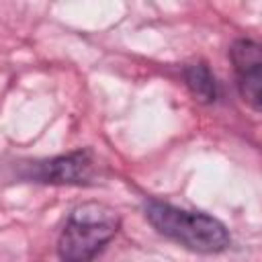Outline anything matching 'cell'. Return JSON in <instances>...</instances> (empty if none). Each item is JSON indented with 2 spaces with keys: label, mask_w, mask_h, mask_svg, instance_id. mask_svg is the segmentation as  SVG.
Instances as JSON below:
<instances>
[{
  "label": "cell",
  "mask_w": 262,
  "mask_h": 262,
  "mask_svg": "<svg viewBox=\"0 0 262 262\" xmlns=\"http://www.w3.org/2000/svg\"><path fill=\"white\" fill-rule=\"evenodd\" d=\"M143 213L158 233L180 244L190 252L219 254L231 244L227 227L219 219L203 211H186L170 203L147 201Z\"/></svg>",
  "instance_id": "cell-1"
},
{
  "label": "cell",
  "mask_w": 262,
  "mask_h": 262,
  "mask_svg": "<svg viewBox=\"0 0 262 262\" xmlns=\"http://www.w3.org/2000/svg\"><path fill=\"white\" fill-rule=\"evenodd\" d=\"M121 215L104 203L78 205L57 239V256L61 262H92L98 252L117 235Z\"/></svg>",
  "instance_id": "cell-2"
},
{
  "label": "cell",
  "mask_w": 262,
  "mask_h": 262,
  "mask_svg": "<svg viewBox=\"0 0 262 262\" xmlns=\"http://www.w3.org/2000/svg\"><path fill=\"white\" fill-rule=\"evenodd\" d=\"M94 160L88 149L72 151L43 162H33L25 172V178H33L45 184H88L94 176Z\"/></svg>",
  "instance_id": "cell-3"
},
{
  "label": "cell",
  "mask_w": 262,
  "mask_h": 262,
  "mask_svg": "<svg viewBox=\"0 0 262 262\" xmlns=\"http://www.w3.org/2000/svg\"><path fill=\"white\" fill-rule=\"evenodd\" d=\"M229 57L235 68L237 88L242 98L252 106L260 108V88H262V51L252 39H235L229 47Z\"/></svg>",
  "instance_id": "cell-4"
},
{
  "label": "cell",
  "mask_w": 262,
  "mask_h": 262,
  "mask_svg": "<svg viewBox=\"0 0 262 262\" xmlns=\"http://www.w3.org/2000/svg\"><path fill=\"white\" fill-rule=\"evenodd\" d=\"M184 80L192 96L205 104H211L217 100V80L213 72L207 68V63H192L184 70Z\"/></svg>",
  "instance_id": "cell-5"
}]
</instances>
